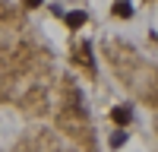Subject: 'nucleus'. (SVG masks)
<instances>
[{"instance_id":"1","label":"nucleus","mask_w":158,"mask_h":152,"mask_svg":"<svg viewBox=\"0 0 158 152\" xmlns=\"http://www.w3.org/2000/svg\"><path fill=\"white\" fill-rule=\"evenodd\" d=\"M111 117H114V124H130L133 111H130L127 105H120V108H114V111H111Z\"/></svg>"},{"instance_id":"2","label":"nucleus","mask_w":158,"mask_h":152,"mask_svg":"<svg viewBox=\"0 0 158 152\" xmlns=\"http://www.w3.org/2000/svg\"><path fill=\"white\" fill-rule=\"evenodd\" d=\"M114 16H123V19H130V16H133V6H130L127 0H120V3L114 6Z\"/></svg>"},{"instance_id":"3","label":"nucleus","mask_w":158,"mask_h":152,"mask_svg":"<svg viewBox=\"0 0 158 152\" xmlns=\"http://www.w3.org/2000/svg\"><path fill=\"white\" fill-rule=\"evenodd\" d=\"M67 22L73 25V29H79V25L85 22V13H70V16H67Z\"/></svg>"},{"instance_id":"4","label":"nucleus","mask_w":158,"mask_h":152,"mask_svg":"<svg viewBox=\"0 0 158 152\" xmlns=\"http://www.w3.org/2000/svg\"><path fill=\"white\" fill-rule=\"evenodd\" d=\"M123 143H127V133H123V130H120V133H114V136H111V146H114V149H120Z\"/></svg>"},{"instance_id":"5","label":"nucleus","mask_w":158,"mask_h":152,"mask_svg":"<svg viewBox=\"0 0 158 152\" xmlns=\"http://www.w3.org/2000/svg\"><path fill=\"white\" fill-rule=\"evenodd\" d=\"M25 6H41V0H25Z\"/></svg>"}]
</instances>
